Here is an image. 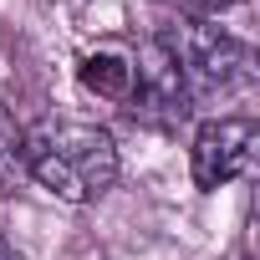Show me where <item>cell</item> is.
<instances>
[{
	"mask_svg": "<svg viewBox=\"0 0 260 260\" xmlns=\"http://www.w3.org/2000/svg\"><path fill=\"white\" fill-rule=\"evenodd\" d=\"M26 179L67 204H92L117 184V143L97 122H36L26 133Z\"/></svg>",
	"mask_w": 260,
	"mask_h": 260,
	"instance_id": "1",
	"label": "cell"
},
{
	"mask_svg": "<svg viewBox=\"0 0 260 260\" xmlns=\"http://www.w3.org/2000/svg\"><path fill=\"white\" fill-rule=\"evenodd\" d=\"M164 41L174 46L189 107H214V102H235V97L255 92V51L240 36H230L209 21L179 16V26H169Z\"/></svg>",
	"mask_w": 260,
	"mask_h": 260,
	"instance_id": "2",
	"label": "cell"
},
{
	"mask_svg": "<svg viewBox=\"0 0 260 260\" xmlns=\"http://www.w3.org/2000/svg\"><path fill=\"white\" fill-rule=\"evenodd\" d=\"M127 117L153 127V133H179L189 122V92H184V77H179V61H174V46L158 36H148L133 56V87H127Z\"/></svg>",
	"mask_w": 260,
	"mask_h": 260,
	"instance_id": "3",
	"label": "cell"
},
{
	"mask_svg": "<svg viewBox=\"0 0 260 260\" xmlns=\"http://www.w3.org/2000/svg\"><path fill=\"white\" fill-rule=\"evenodd\" d=\"M255 148H260L255 117H209L194 133V148H189L194 184L199 189H219V184L250 179L255 174Z\"/></svg>",
	"mask_w": 260,
	"mask_h": 260,
	"instance_id": "4",
	"label": "cell"
},
{
	"mask_svg": "<svg viewBox=\"0 0 260 260\" xmlns=\"http://www.w3.org/2000/svg\"><path fill=\"white\" fill-rule=\"evenodd\" d=\"M82 87L87 92H97V97H107V102H127V87H133V61L127 56H117V51H92V56H82Z\"/></svg>",
	"mask_w": 260,
	"mask_h": 260,
	"instance_id": "5",
	"label": "cell"
},
{
	"mask_svg": "<svg viewBox=\"0 0 260 260\" xmlns=\"http://www.w3.org/2000/svg\"><path fill=\"white\" fill-rule=\"evenodd\" d=\"M26 179V127L0 107V189H16Z\"/></svg>",
	"mask_w": 260,
	"mask_h": 260,
	"instance_id": "6",
	"label": "cell"
},
{
	"mask_svg": "<svg viewBox=\"0 0 260 260\" xmlns=\"http://www.w3.org/2000/svg\"><path fill=\"white\" fill-rule=\"evenodd\" d=\"M169 6H179V16H184V21H214L219 11L240 6V0H169Z\"/></svg>",
	"mask_w": 260,
	"mask_h": 260,
	"instance_id": "7",
	"label": "cell"
},
{
	"mask_svg": "<svg viewBox=\"0 0 260 260\" xmlns=\"http://www.w3.org/2000/svg\"><path fill=\"white\" fill-rule=\"evenodd\" d=\"M0 260H11V245H6V235H0Z\"/></svg>",
	"mask_w": 260,
	"mask_h": 260,
	"instance_id": "8",
	"label": "cell"
},
{
	"mask_svg": "<svg viewBox=\"0 0 260 260\" xmlns=\"http://www.w3.org/2000/svg\"><path fill=\"white\" fill-rule=\"evenodd\" d=\"M235 260H250V255H245V250H240V255H235Z\"/></svg>",
	"mask_w": 260,
	"mask_h": 260,
	"instance_id": "9",
	"label": "cell"
}]
</instances>
